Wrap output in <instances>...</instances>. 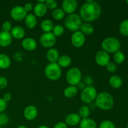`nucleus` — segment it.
Returning <instances> with one entry per match:
<instances>
[{
	"instance_id": "15",
	"label": "nucleus",
	"mask_w": 128,
	"mask_h": 128,
	"mask_svg": "<svg viewBox=\"0 0 128 128\" xmlns=\"http://www.w3.org/2000/svg\"><path fill=\"white\" fill-rule=\"evenodd\" d=\"M81 118L78 113H70L65 118V123L68 126H76L80 124Z\"/></svg>"
},
{
	"instance_id": "39",
	"label": "nucleus",
	"mask_w": 128,
	"mask_h": 128,
	"mask_svg": "<svg viewBox=\"0 0 128 128\" xmlns=\"http://www.w3.org/2000/svg\"><path fill=\"white\" fill-rule=\"evenodd\" d=\"M8 80L4 76L0 77V90H3L8 85Z\"/></svg>"
},
{
	"instance_id": "18",
	"label": "nucleus",
	"mask_w": 128,
	"mask_h": 128,
	"mask_svg": "<svg viewBox=\"0 0 128 128\" xmlns=\"http://www.w3.org/2000/svg\"><path fill=\"white\" fill-rule=\"evenodd\" d=\"M12 38L16 40H22L25 36V31L21 26H16L12 27V30L10 31Z\"/></svg>"
},
{
	"instance_id": "5",
	"label": "nucleus",
	"mask_w": 128,
	"mask_h": 128,
	"mask_svg": "<svg viewBox=\"0 0 128 128\" xmlns=\"http://www.w3.org/2000/svg\"><path fill=\"white\" fill-rule=\"evenodd\" d=\"M62 71L61 68L57 62L49 63L44 69V74L51 81H57L61 78Z\"/></svg>"
},
{
	"instance_id": "46",
	"label": "nucleus",
	"mask_w": 128,
	"mask_h": 128,
	"mask_svg": "<svg viewBox=\"0 0 128 128\" xmlns=\"http://www.w3.org/2000/svg\"><path fill=\"white\" fill-rule=\"evenodd\" d=\"M17 128H28L26 127V126H24V125H20V126H19Z\"/></svg>"
},
{
	"instance_id": "25",
	"label": "nucleus",
	"mask_w": 128,
	"mask_h": 128,
	"mask_svg": "<svg viewBox=\"0 0 128 128\" xmlns=\"http://www.w3.org/2000/svg\"><path fill=\"white\" fill-rule=\"evenodd\" d=\"M57 63L61 68H66L69 67L71 65V59L70 56L66 54L61 55L59 57Z\"/></svg>"
},
{
	"instance_id": "2",
	"label": "nucleus",
	"mask_w": 128,
	"mask_h": 128,
	"mask_svg": "<svg viewBox=\"0 0 128 128\" xmlns=\"http://www.w3.org/2000/svg\"><path fill=\"white\" fill-rule=\"evenodd\" d=\"M95 106L104 111H109L114 106V101L111 94L108 92H101L98 94L94 101Z\"/></svg>"
},
{
	"instance_id": "30",
	"label": "nucleus",
	"mask_w": 128,
	"mask_h": 128,
	"mask_svg": "<svg viewBox=\"0 0 128 128\" xmlns=\"http://www.w3.org/2000/svg\"><path fill=\"white\" fill-rule=\"evenodd\" d=\"M113 60L114 61L115 64L122 63L125 60V55L121 51H118L115 52L113 56Z\"/></svg>"
},
{
	"instance_id": "32",
	"label": "nucleus",
	"mask_w": 128,
	"mask_h": 128,
	"mask_svg": "<svg viewBox=\"0 0 128 128\" xmlns=\"http://www.w3.org/2000/svg\"><path fill=\"white\" fill-rule=\"evenodd\" d=\"M120 33L124 36H128V20H124L119 28Z\"/></svg>"
},
{
	"instance_id": "28",
	"label": "nucleus",
	"mask_w": 128,
	"mask_h": 128,
	"mask_svg": "<svg viewBox=\"0 0 128 128\" xmlns=\"http://www.w3.org/2000/svg\"><path fill=\"white\" fill-rule=\"evenodd\" d=\"M65 12H64L62 9L56 8V10H53L52 12V17L54 20L56 21H60L62 20L64 18Z\"/></svg>"
},
{
	"instance_id": "13",
	"label": "nucleus",
	"mask_w": 128,
	"mask_h": 128,
	"mask_svg": "<svg viewBox=\"0 0 128 128\" xmlns=\"http://www.w3.org/2000/svg\"><path fill=\"white\" fill-rule=\"evenodd\" d=\"M38 114V109L33 105H29L24 110V117L28 121L34 120L37 118Z\"/></svg>"
},
{
	"instance_id": "24",
	"label": "nucleus",
	"mask_w": 128,
	"mask_h": 128,
	"mask_svg": "<svg viewBox=\"0 0 128 128\" xmlns=\"http://www.w3.org/2000/svg\"><path fill=\"white\" fill-rule=\"evenodd\" d=\"M109 84L112 88H120L122 85V80L121 78L118 75H113L110 77L109 80Z\"/></svg>"
},
{
	"instance_id": "9",
	"label": "nucleus",
	"mask_w": 128,
	"mask_h": 128,
	"mask_svg": "<svg viewBox=\"0 0 128 128\" xmlns=\"http://www.w3.org/2000/svg\"><path fill=\"white\" fill-rule=\"evenodd\" d=\"M28 12L25 11L23 6H16L12 8L10 11L11 18L16 21H21L26 18Z\"/></svg>"
},
{
	"instance_id": "21",
	"label": "nucleus",
	"mask_w": 128,
	"mask_h": 128,
	"mask_svg": "<svg viewBox=\"0 0 128 128\" xmlns=\"http://www.w3.org/2000/svg\"><path fill=\"white\" fill-rule=\"evenodd\" d=\"M79 125L80 128H97L96 121L90 118L81 119Z\"/></svg>"
},
{
	"instance_id": "48",
	"label": "nucleus",
	"mask_w": 128,
	"mask_h": 128,
	"mask_svg": "<svg viewBox=\"0 0 128 128\" xmlns=\"http://www.w3.org/2000/svg\"><path fill=\"white\" fill-rule=\"evenodd\" d=\"M126 2H127V3L128 4V0H127V1H126Z\"/></svg>"
},
{
	"instance_id": "49",
	"label": "nucleus",
	"mask_w": 128,
	"mask_h": 128,
	"mask_svg": "<svg viewBox=\"0 0 128 128\" xmlns=\"http://www.w3.org/2000/svg\"><path fill=\"white\" fill-rule=\"evenodd\" d=\"M0 128H2V127H0Z\"/></svg>"
},
{
	"instance_id": "36",
	"label": "nucleus",
	"mask_w": 128,
	"mask_h": 128,
	"mask_svg": "<svg viewBox=\"0 0 128 128\" xmlns=\"http://www.w3.org/2000/svg\"><path fill=\"white\" fill-rule=\"evenodd\" d=\"M12 28V24H11V22L10 21H6L2 23V29L3 31L10 32V31H11Z\"/></svg>"
},
{
	"instance_id": "8",
	"label": "nucleus",
	"mask_w": 128,
	"mask_h": 128,
	"mask_svg": "<svg viewBox=\"0 0 128 128\" xmlns=\"http://www.w3.org/2000/svg\"><path fill=\"white\" fill-rule=\"evenodd\" d=\"M41 46L45 48H51L56 44V37L52 32H44L40 38Z\"/></svg>"
},
{
	"instance_id": "37",
	"label": "nucleus",
	"mask_w": 128,
	"mask_h": 128,
	"mask_svg": "<svg viewBox=\"0 0 128 128\" xmlns=\"http://www.w3.org/2000/svg\"><path fill=\"white\" fill-rule=\"evenodd\" d=\"M106 68L107 71L110 72H116L118 68L116 64L114 63V62H109V63L106 66Z\"/></svg>"
},
{
	"instance_id": "12",
	"label": "nucleus",
	"mask_w": 128,
	"mask_h": 128,
	"mask_svg": "<svg viewBox=\"0 0 128 128\" xmlns=\"http://www.w3.org/2000/svg\"><path fill=\"white\" fill-rule=\"evenodd\" d=\"M78 8V2L76 0H64L62 2V10L65 14H68L74 13Z\"/></svg>"
},
{
	"instance_id": "34",
	"label": "nucleus",
	"mask_w": 128,
	"mask_h": 128,
	"mask_svg": "<svg viewBox=\"0 0 128 128\" xmlns=\"http://www.w3.org/2000/svg\"><path fill=\"white\" fill-rule=\"evenodd\" d=\"M45 4L49 10H54L57 8L58 2L55 0H46L45 1Z\"/></svg>"
},
{
	"instance_id": "35",
	"label": "nucleus",
	"mask_w": 128,
	"mask_h": 128,
	"mask_svg": "<svg viewBox=\"0 0 128 128\" xmlns=\"http://www.w3.org/2000/svg\"><path fill=\"white\" fill-rule=\"evenodd\" d=\"M9 122V117L4 112L0 113V127L5 126Z\"/></svg>"
},
{
	"instance_id": "10",
	"label": "nucleus",
	"mask_w": 128,
	"mask_h": 128,
	"mask_svg": "<svg viewBox=\"0 0 128 128\" xmlns=\"http://www.w3.org/2000/svg\"><path fill=\"white\" fill-rule=\"evenodd\" d=\"M71 41L74 47L80 48L84 44L86 37L80 31H75L71 35Z\"/></svg>"
},
{
	"instance_id": "14",
	"label": "nucleus",
	"mask_w": 128,
	"mask_h": 128,
	"mask_svg": "<svg viewBox=\"0 0 128 128\" xmlns=\"http://www.w3.org/2000/svg\"><path fill=\"white\" fill-rule=\"evenodd\" d=\"M37 42L32 38H26L22 40L21 46L28 51H32L37 48Z\"/></svg>"
},
{
	"instance_id": "17",
	"label": "nucleus",
	"mask_w": 128,
	"mask_h": 128,
	"mask_svg": "<svg viewBox=\"0 0 128 128\" xmlns=\"http://www.w3.org/2000/svg\"><path fill=\"white\" fill-rule=\"evenodd\" d=\"M33 11L34 14L36 17L42 18L44 16H45L48 11V8L45 4V2L42 3V2H37V3L34 6Z\"/></svg>"
},
{
	"instance_id": "22",
	"label": "nucleus",
	"mask_w": 128,
	"mask_h": 128,
	"mask_svg": "<svg viewBox=\"0 0 128 128\" xmlns=\"http://www.w3.org/2000/svg\"><path fill=\"white\" fill-rule=\"evenodd\" d=\"M80 31L84 36H90L94 32V26L90 22H82L80 27Z\"/></svg>"
},
{
	"instance_id": "41",
	"label": "nucleus",
	"mask_w": 128,
	"mask_h": 128,
	"mask_svg": "<svg viewBox=\"0 0 128 128\" xmlns=\"http://www.w3.org/2000/svg\"><path fill=\"white\" fill-rule=\"evenodd\" d=\"M24 8L25 11H26L27 12H30V11H31L32 10H33V5H32V3H31V2H27V3L25 4L24 5Z\"/></svg>"
},
{
	"instance_id": "33",
	"label": "nucleus",
	"mask_w": 128,
	"mask_h": 128,
	"mask_svg": "<svg viewBox=\"0 0 128 128\" xmlns=\"http://www.w3.org/2000/svg\"><path fill=\"white\" fill-rule=\"evenodd\" d=\"M99 128H116V126L112 121L110 120H105L100 123Z\"/></svg>"
},
{
	"instance_id": "1",
	"label": "nucleus",
	"mask_w": 128,
	"mask_h": 128,
	"mask_svg": "<svg viewBox=\"0 0 128 128\" xmlns=\"http://www.w3.org/2000/svg\"><path fill=\"white\" fill-rule=\"evenodd\" d=\"M101 14V8L100 5L92 0L87 1L80 8V17L86 22H91L97 20L100 17Z\"/></svg>"
},
{
	"instance_id": "47",
	"label": "nucleus",
	"mask_w": 128,
	"mask_h": 128,
	"mask_svg": "<svg viewBox=\"0 0 128 128\" xmlns=\"http://www.w3.org/2000/svg\"><path fill=\"white\" fill-rule=\"evenodd\" d=\"M126 128H128V124H127V126H126Z\"/></svg>"
},
{
	"instance_id": "3",
	"label": "nucleus",
	"mask_w": 128,
	"mask_h": 128,
	"mask_svg": "<svg viewBox=\"0 0 128 128\" xmlns=\"http://www.w3.org/2000/svg\"><path fill=\"white\" fill-rule=\"evenodd\" d=\"M82 19L79 14L76 13L68 15L64 20V26L66 29L72 32L79 31L82 24Z\"/></svg>"
},
{
	"instance_id": "40",
	"label": "nucleus",
	"mask_w": 128,
	"mask_h": 128,
	"mask_svg": "<svg viewBox=\"0 0 128 128\" xmlns=\"http://www.w3.org/2000/svg\"><path fill=\"white\" fill-rule=\"evenodd\" d=\"M7 108V102H5L3 99L0 98V113L3 112Z\"/></svg>"
},
{
	"instance_id": "38",
	"label": "nucleus",
	"mask_w": 128,
	"mask_h": 128,
	"mask_svg": "<svg viewBox=\"0 0 128 128\" xmlns=\"http://www.w3.org/2000/svg\"><path fill=\"white\" fill-rule=\"evenodd\" d=\"M83 82L86 85V86H92V84H93L94 80L91 76H86L84 78Z\"/></svg>"
},
{
	"instance_id": "11",
	"label": "nucleus",
	"mask_w": 128,
	"mask_h": 128,
	"mask_svg": "<svg viewBox=\"0 0 128 128\" xmlns=\"http://www.w3.org/2000/svg\"><path fill=\"white\" fill-rule=\"evenodd\" d=\"M95 61L100 66H106L110 62V56L107 52L100 50L95 55Z\"/></svg>"
},
{
	"instance_id": "26",
	"label": "nucleus",
	"mask_w": 128,
	"mask_h": 128,
	"mask_svg": "<svg viewBox=\"0 0 128 128\" xmlns=\"http://www.w3.org/2000/svg\"><path fill=\"white\" fill-rule=\"evenodd\" d=\"M40 26L42 31L44 32H52L54 28V23L51 20L46 19L41 21Z\"/></svg>"
},
{
	"instance_id": "20",
	"label": "nucleus",
	"mask_w": 128,
	"mask_h": 128,
	"mask_svg": "<svg viewBox=\"0 0 128 128\" xmlns=\"http://www.w3.org/2000/svg\"><path fill=\"white\" fill-rule=\"evenodd\" d=\"M60 57V53L56 48H51L48 50L46 52V58L50 63L57 62Z\"/></svg>"
},
{
	"instance_id": "23",
	"label": "nucleus",
	"mask_w": 128,
	"mask_h": 128,
	"mask_svg": "<svg viewBox=\"0 0 128 128\" xmlns=\"http://www.w3.org/2000/svg\"><path fill=\"white\" fill-rule=\"evenodd\" d=\"M78 90L76 86H69L64 89L63 94L66 98H72L77 95Z\"/></svg>"
},
{
	"instance_id": "29",
	"label": "nucleus",
	"mask_w": 128,
	"mask_h": 128,
	"mask_svg": "<svg viewBox=\"0 0 128 128\" xmlns=\"http://www.w3.org/2000/svg\"><path fill=\"white\" fill-rule=\"evenodd\" d=\"M78 114L81 119L88 118L90 114V110L88 106H82L80 108Z\"/></svg>"
},
{
	"instance_id": "42",
	"label": "nucleus",
	"mask_w": 128,
	"mask_h": 128,
	"mask_svg": "<svg viewBox=\"0 0 128 128\" xmlns=\"http://www.w3.org/2000/svg\"><path fill=\"white\" fill-rule=\"evenodd\" d=\"M53 128H68V126L65 122H59L54 126Z\"/></svg>"
},
{
	"instance_id": "31",
	"label": "nucleus",
	"mask_w": 128,
	"mask_h": 128,
	"mask_svg": "<svg viewBox=\"0 0 128 128\" xmlns=\"http://www.w3.org/2000/svg\"><path fill=\"white\" fill-rule=\"evenodd\" d=\"M64 32V28L61 24H56L54 26L53 30L52 31V33L56 37H60L62 36Z\"/></svg>"
},
{
	"instance_id": "45",
	"label": "nucleus",
	"mask_w": 128,
	"mask_h": 128,
	"mask_svg": "<svg viewBox=\"0 0 128 128\" xmlns=\"http://www.w3.org/2000/svg\"><path fill=\"white\" fill-rule=\"evenodd\" d=\"M37 128H49L48 126H46V125H41V126H38Z\"/></svg>"
},
{
	"instance_id": "4",
	"label": "nucleus",
	"mask_w": 128,
	"mask_h": 128,
	"mask_svg": "<svg viewBox=\"0 0 128 128\" xmlns=\"http://www.w3.org/2000/svg\"><path fill=\"white\" fill-rule=\"evenodd\" d=\"M102 50L108 53H115L120 51L121 42L116 38L108 37L105 38L101 42Z\"/></svg>"
},
{
	"instance_id": "44",
	"label": "nucleus",
	"mask_w": 128,
	"mask_h": 128,
	"mask_svg": "<svg viewBox=\"0 0 128 128\" xmlns=\"http://www.w3.org/2000/svg\"><path fill=\"white\" fill-rule=\"evenodd\" d=\"M76 86V88H78V91L79 90H80V91H82V90H83L84 89L86 88V85L84 84V82H82V81H81V82H79V83Z\"/></svg>"
},
{
	"instance_id": "27",
	"label": "nucleus",
	"mask_w": 128,
	"mask_h": 128,
	"mask_svg": "<svg viewBox=\"0 0 128 128\" xmlns=\"http://www.w3.org/2000/svg\"><path fill=\"white\" fill-rule=\"evenodd\" d=\"M11 65L10 58L6 54H0V69L6 70Z\"/></svg>"
},
{
	"instance_id": "19",
	"label": "nucleus",
	"mask_w": 128,
	"mask_h": 128,
	"mask_svg": "<svg viewBox=\"0 0 128 128\" xmlns=\"http://www.w3.org/2000/svg\"><path fill=\"white\" fill-rule=\"evenodd\" d=\"M24 20L25 25L29 29L34 28L38 24L37 17L32 13H28Z\"/></svg>"
},
{
	"instance_id": "7",
	"label": "nucleus",
	"mask_w": 128,
	"mask_h": 128,
	"mask_svg": "<svg viewBox=\"0 0 128 128\" xmlns=\"http://www.w3.org/2000/svg\"><path fill=\"white\" fill-rule=\"evenodd\" d=\"M97 95V90L93 86H86L81 91L80 98L82 102L86 104H90L95 101Z\"/></svg>"
},
{
	"instance_id": "6",
	"label": "nucleus",
	"mask_w": 128,
	"mask_h": 128,
	"mask_svg": "<svg viewBox=\"0 0 128 128\" xmlns=\"http://www.w3.org/2000/svg\"><path fill=\"white\" fill-rule=\"evenodd\" d=\"M66 80L68 83L71 86H76L82 80L81 70L76 67L70 68L66 73Z\"/></svg>"
},
{
	"instance_id": "16",
	"label": "nucleus",
	"mask_w": 128,
	"mask_h": 128,
	"mask_svg": "<svg viewBox=\"0 0 128 128\" xmlns=\"http://www.w3.org/2000/svg\"><path fill=\"white\" fill-rule=\"evenodd\" d=\"M12 41L11 33L5 31H0V46L6 48L10 46Z\"/></svg>"
},
{
	"instance_id": "43",
	"label": "nucleus",
	"mask_w": 128,
	"mask_h": 128,
	"mask_svg": "<svg viewBox=\"0 0 128 128\" xmlns=\"http://www.w3.org/2000/svg\"><path fill=\"white\" fill-rule=\"evenodd\" d=\"M11 98H12V96H11V94L9 93V92H6V93L4 94L3 96H2L3 100L6 102H10L11 100Z\"/></svg>"
}]
</instances>
